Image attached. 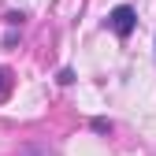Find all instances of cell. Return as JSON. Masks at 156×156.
Wrapping results in <instances>:
<instances>
[{
	"instance_id": "7a4b0ae2",
	"label": "cell",
	"mask_w": 156,
	"mask_h": 156,
	"mask_svg": "<svg viewBox=\"0 0 156 156\" xmlns=\"http://www.w3.org/2000/svg\"><path fill=\"white\" fill-rule=\"evenodd\" d=\"M8 93H11V71H8V67H0V101H4Z\"/></svg>"
},
{
	"instance_id": "3957f363",
	"label": "cell",
	"mask_w": 156,
	"mask_h": 156,
	"mask_svg": "<svg viewBox=\"0 0 156 156\" xmlns=\"http://www.w3.org/2000/svg\"><path fill=\"white\" fill-rule=\"evenodd\" d=\"M93 130H97V134H108L112 123H108V119H93Z\"/></svg>"
},
{
	"instance_id": "6da1fadb",
	"label": "cell",
	"mask_w": 156,
	"mask_h": 156,
	"mask_svg": "<svg viewBox=\"0 0 156 156\" xmlns=\"http://www.w3.org/2000/svg\"><path fill=\"white\" fill-rule=\"evenodd\" d=\"M134 26H138V11H134L130 4L112 8V15H108V30H112L115 37H130V34H134Z\"/></svg>"
}]
</instances>
